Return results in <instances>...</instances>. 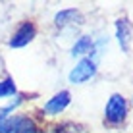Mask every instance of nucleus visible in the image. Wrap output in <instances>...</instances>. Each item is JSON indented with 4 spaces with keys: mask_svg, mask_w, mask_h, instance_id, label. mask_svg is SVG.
<instances>
[{
    "mask_svg": "<svg viewBox=\"0 0 133 133\" xmlns=\"http://www.w3.org/2000/svg\"><path fill=\"white\" fill-rule=\"evenodd\" d=\"M129 114V100L122 93H112L104 104V123L110 127H120L125 123Z\"/></svg>",
    "mask_w": 133,
    "mask_h": 133,
    "instance_id": "nucleus-1",
    "label": "nucleus"
},
{
    "mask_svg": "<svg viewBox=\"0 0 133 133\" xmlns=\"http://www.w3.org/2000/svg\"><path fill=\"white\" fill-rule=\"evenodd\" d=\"M0 133H41V125L31 114H12L0 120Z\"/></svg>",
    "mask_w": 133,
    "mask_h": 133,
    "instance_id": "nucleus-2",
    "label": "nucleus"
},
{
    "mask_svg": "<svg viewBox=\"0 0 133 133\" xmlns=\"http://www.w3.org/2000/svg\"><path fill=\"white\" fill-rule=\"evenodd\" d=\"M98 71V64L93 60V58H81V60H77V64L70 70L68 73V79H70V83L73 85H83L87 81H91L95 75H97Z\"/></svg>",
    "mask_w": 133,
    "mask_h": 133,
    "instance_id": "nucleus-3",
    "label": "nucleus"
},
{
    "mask_svg": "<svg viewBox=\"0 0 133 133\" xmlns=\"http://www.w3.org/2000/svg\"><path fill=\"white\" fill-rule=\"evenodd\" d=\"M37 37V25L35 21H21L19 25L14 29V33L8 39V46L10 48H23L29 43H33Z\"/></svg>",
    "mask_w": 133,
    "mask_h": 133,
    "instance_id": "nucleus-4",
    "label": "nucleus"
},
{
    "mask_svg": "<svg viewBox=\"0 0 133 133\" xmlns=\"http://www.w3.org/2000/svg\"><path fill=\"white\" fill-rule=\"evenodd\" d=\"M71 104V93L68 89H62L58 91L56 95H52L46 102L43 104V114L48 118H56L60 114L66 112V108Z\"/></svg>",
    "mask_w": 133,
    "mask_h": 133,
    "instance_id": "nucleus-5",
    "label": "nucleus"
},
{
    "mask_svg": "<svg viewBox=\"0 0 133 133\" xmlns=\"http://www.w3.org/2000/svg\"><path fill=\"white\" fill-rule=\"evenodd\" d=\"M85 17L77 8H66V10H60L54 16V27L58 29H66V27H75V25H83Z\"/></svg>",
    "mask_w": 133,
    "mask_h": 133,
    "instance_id": "nucleus-6",
    "label": "nucleus"
},
{
    "mask_svg": "<svg viewBox=\"0 0 133 133\" xmlns=\"http://www.w3.org/2000/svg\"><path fill=\"white\" fill-rule=\"evenodd\" d=\"M116 41L120 44L122 52L129 54L131 50V41H133V25L127 17H120L116 19Z\"/></svg>",
    "mask_w": 133,
    "mask_h": 133,
    "instance_id": "nucleus-7",
    "label": "nucleus"
},
{
    "mask_svg": "<svg viewBox=\"0 0 133 133\" xmlns=\"http://www.w3.org/2000/svg\"><path fill=\"white\" fill-rule=\"evenodd\" d=\"M93 46H95V39L91 35H81L75 39V43H73L71 46V58H77V60H81V58H87L91 56V52H93Z\"/></svg>",
    "mask_w": 133,
    "mask_h": 133,
    "instance_id": "nucleus-8",
    "label": "nucleus"
},
{
    "mask_svg": "<svg viewBox=\"0 0 133 133\" xmlns=\"http://www.w3.org/2000/svg\"><path fill=\"white\" fill-rule=\"evenodd\" d=\"M25 100H27V97H25V95L17 93L16 97H14V98L10 100V102L6 104V106H4V108H0V120H6L8 116H12V114H16V110L19 108L21 104L25 102Z\"/></svg>",
    "mask_w": 133,
    "mask_h": 133,
    "instance_id": "nucleus-9",
    "label": "nucleus"
},
{
    "mask_svg": "<svg viewBox=\"0 0 133 133\" xmlns=\"http://www.w3.org/2000/svg\"><path fill=\"white\" fill-rule=\"evenodd\" d=\"M46 133H85V127L73 122H62V123H54Z\"/></svg>",
    "mask_w": 133,
    "mask_h": 133,
    "instance_id": "nucleus-10",
    "label": "nucleus"
},
{
    "mask_svg": "<svg viewBox=\"0 0 133 133\" xmlns=\"http://www.w3.org/2000/svg\"><path fill=\"white\" fill-rule=\"evenodd\" d=\"M17 95V85L14 81V77L6 75L4 79H0V98H10Z\"/></svg>",
    "mask_w": 133,
    "mask_h": 133,
    "instance_id": "nucleus-11",
    "label": "nucleus"
},
{
    "mask_svg": "<svg viewBox=\"0 0 133 133\" xmlns=\"http://www.w3.org/2000/svg\"><path fill=\"white\" fill-rule=\"evenodd\" d=\"M131 102H133V98H131Z\"/></svg>",
    "mask_w": 133,
    "mask_h": 133,
    "instance_id": "nucleus-12",
    "label": "nucleus"
}]
</instances>
